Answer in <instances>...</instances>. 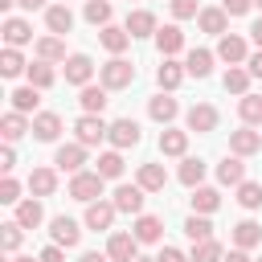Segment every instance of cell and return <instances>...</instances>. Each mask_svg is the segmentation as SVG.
<instances>
[{
    "label": "cell",
    "instance_id": "cell-1",
    "mask_svg": "<svg viewBox=\"0 0 262 262\" xmlns=\"http://www.w3.org/2000/svg\"><path fill=\"white\" fill-rule=\"evenodd\" d=\"M98 78H102V86H106V90H127V86L135 82V66H131V61H123V57H111V61L98 70Z\"/></svg>",
    "mask_w": 262,
    "mask_h": 262
},
{
    "label": "cell",
    "instance_id": "cell-2",
    "mask_svg": "<svg viewBox=\"0 0 262 262\" xmlns=\"http://www.w3.org/2000/svg\"><path fill=\"white\" fill-rule=\"evenodd\" d=\"M70 196L82 201V205L102 201V176H98V172H78V176H70Z\"/></svg>",
    "mask_w": 262,
    "mask_h": 262
},
{
    "label": "cell",
    "instance_id": "cell-3",
    "mask_svg": "<svg viewBox=\"0 0 262 262\" xmlns=\"http://www.w3.org/2000/svg\"><path fill=\"white\" fill-rule=\"evenodd\" d=\"M74 131H78V143H82V147H94L98 139H106L111 127L102 123V115H82V119L74 123Z\"/></svg>",
    "mask_w": 262,
    "mask_h": 262
},
{
    "label": "cell",
    "instance_id": "cell-4",
    "mask_svg": "<svg viewBox=\"0 0 262 262\" xmlns=\"http://www.w3.org/2000/svg\"><path fill=\"white\" fill-rule=\"evenodd\" d=\"M106 139H111V147H115V151L135 147V143H139V123H135V119H115V123H111V131H106Z\"/></svg>",
    "mask_w": 262,
    "mask_h": 262
},
{
    "label": "cell",
    "instance_id": "cell-5",
    "mask_svg": "<svg viewBox=\"0 0 262 262\" xmlns=\"http://www.w3.org/2000/svg\"><path fill=\"white\" fill-rule=\"evenodd\" d=\"M49 237H53V246L74 250V246L82 242V229H78V221H74V217H53V221H49Z\"/></svg>",
    "mask_w": 262,
    "mask_h": 262
},
{
    "label": "cell",
    "instance_id": "cell-6",
    "mask_svg": "<svg viewBox=\"0 0 262 262\" xmlns=\"http://www.w3.org/2000/svg\"><path fill=\"white\" fill-rule=\"evenodd\" d=\"M184 123H188V131H196V135H209V131L217 127V106H209V102H196V106H188Z\"/></svg>",
    "mask_w": 262,
    "mask_h": 262
},
{
    "label": "cell",
    "instance_id": "cell-7",
    "mask_svg": "<svg viewBox=\"0 0 262 262\" xmlns=\"http://www.w3.org/2000/svg\"><path fill=\"white\" fill-rule=\"evenodd\" d=\"M111 201H115V209L119 213H143V188L139 184H119L115 192H111Z\"/></svg>",
    "mask_w": 262,
    "mask_h": 262
},
{
    "label": "cell",
    "instance_id": "cell-8",
    "mask_svg": "<svg viewBox=\"0 0 262 262\" xmlns=\"http://www.w3.org/2000/svg\"><path fill=\"white\" fill-rule=\"evenodd\" d=\"M139 242H135V233H111V242H106V258L111 262H135L139 254Z\"/></svg>",
    "mask_w": 262,
    "mask_h": 262
},
{
    "label": "cell",
    "instance_id": "cell-9",
    "mask_svg": "<svg viewBox=\"0 0 262 262\" xmlns=\"http://www.w3.org/2000/svg\"><path fill=\"white\" fill-rule=\"evenodd\" d=\"M90 74H94V61L86 53H70L66 57V82L70 86H90Z\"/></svg>",
    "mask_w": 262,
    "mask_h": 262
},
{
    "label": "cell",
    "instance_id": "cell-10",
    "mask_svg": "<svg viewBox=\"0 0 262 262\" xmlns=\"http://www.w3.org/2000/svg\"><path fill=\"white\" fill-rule=\"evenodd\" d=\"M53 164H57L61 172L78 176V172H82V164H86V147H82V143H61V147H57V156H53Z\"/></svg>",
    "mask_w": 262,
    "mask_h": 262
},
{
    "label": "cell",
    "instance_id": "cell-11",
    "mask_svg": "<svg viewBox=\"0 0 262 262\" xmlns=\"http://www.w3.org/2000/svg\"><path fill=\"white\" fill-rule=\"evenodd\" d=\"M217 57H221V61H229V66L250 61V57H246V41H242L237 33H225V37L217 41Z\"/></svg>",
    "mask_w": 262,
    "mask_h": 262
},
{
    "label": "cell",
    "instance_id": "cell-12",
    "mask_svg": "<svg viewBox=\"0 0 262 262\" xmlns=\"http://www.w3.org/2000/svg\"><path fill=\"white\" fill-rule=\"evenodd\" d=\"M115 201H94V205H86V229H111V221H115Z\"/></svg>",
    "mask_w": 262,
    "mask_h": 262
},
{
    "label": "cell",
    "instance_id": "cell-13",
    "mask_svg": "<svg viewBox=\"0 0 262 262\" xmlns=\"http://www.w3.org/2000/svg\"><path fill=\"white\" fill-rule=\"evenodd\" d=\"M131 233H135V242H160L164 237V221L156 213H139L135 225H131Z\"/></svg>",
    "mask_w": 262,
    "mask_h": 262
},
{
    "label": "cell",
    "instance_id": "cell-14",
    "mask_svg": "<svg viewBox=\"0 0 262 262\" xmlns=\"http://www.w3.org/2000/svg\"><path fill=\"white\" fill-rule=\"evenodd\" d=\"M45 25H49L53 37L70 33V29H74V12H70V4H49V8H45Z\"/></svg>",
    "mask_w": 262,
    "mask_h": 262
},
{
    "label": "cell",
    "instance_id": "cell-15",
    "mask_svg": "<svg viewBox=\"0 0 262 262\" xmlns=\"http://www.w3.org/2000/svg\"><path fill=\"white\" fill-rule=\"evenodd\" d=\"M156 49H160L164 57L180 53V49H184V33H180V25H164V29H156Z\"/></svg>",
    "mask_w": 262,
    "mask_h": 262
},
{
    "label": "cell",
    "instance_id": "cell-16",
    "mask_svg": "<svg viewBox=\"0 0 262 262\" xmlns=\"http://www.w3.org/2000/svg\"><path fill=\"white\" fill-rule=\"evenodd\" d=\"M33 135H37L41 143H53V139L61 135V119H57L53 111H41V115H33Z\"/></svg>",
    "mask_w": 262,
    "mask_h": 262
},
{
    "label": "cell",
    "instance_id": "cell-17",
    "mask_svg": "<svg viewBox=\"0 0 262 262\" xmlns=\"http://www.w3.org/2000/svg\"><path fill=\"white\" fill-rule=\"evenodd\" d=\"M78 102H82V115H102L111 98H106V86H82Z\"/></svg>",
    "mask_w": 262,
    "mask_h": 262
},
{
    "label": "cell",
    "instance_id": "cell-18",
    "mask_svg": "<svg viewBox=\"0 0 262 262\" xmlns=\"http://www.w3.org/2000/svg\"><path fill=\"white\" fill-rule=\"evenodd\" d=\"M258 147H262V135L250 131V127H242V131L229 135V151H233V156H254Z\"/></svg>",
    "mask_w": 262,
    "mask_h": 262
},
{
    "label": "cell",
    "instance_id": "cell-19",
    "mask_svg": "<svg viewBox=\"0 0 262 262\" xmlns=\"http://www.w3.org/2000/svg\"><path fill=\"white\" fill-rule=\"evenodd\" d=\"M53 188H57V172L53 168H33L29 172V192L33 196H53Z\"/></svg>",
    "mask_w": 262,
    "mask_h": 262
},
{
    "label": "cell",
    "instance_id": "cell-20",
    "mask_svg": "<svg viewBox=\"0 0 262 262\" xmlns=\"http://www.w3.org/2000/svg\"><path fill=\"white\" fill-rule=\"evenodd\" d=\"M4 41H8V49H16V45H29V41H33V29H29V20H20V16H8V20H4Z\"/></svg>",
    "mask_w": 262,
    "mask_h": 262
},
{
    "label": "cell",
    "instance_id": "cell-21",
    "mask_svg": "<svg viewBox=\"0 0 262 262\" xmlns=\"http://www.w3.org/2000/svg\"><path fill=\"white\" fill-rule=\"evenodd\" d=\"M98 41H102V49H111L115 57L131 45V33L127 29H119V25H106V29H98Z\"/></svg>",
    "mask_w": 262,
    "mask_h": 262
},
{
    "label": "cell",
    "instance_id": "cell-22",
    "mask_svg": "<svg viewBox=\"0 0 262 262\" xmlns=\"http://www.w3.org/2000/svg\"><path fill=\"white\" fill-rule=\"evenodd\" d=\"M184 74H188V70H184L180 61H172V57H164V66L156 70V82H160V90H176V86L184 82Z\"/></svg>",
    "mask_w": 262,
    "mask_h": 262
},
{
    "label": "cell",
    "instance_id": "cell-23",
    "mask_svg": "<svg viewBox=\"0 0 262 262\" xmlns=\"http://www.w3.org/2000/svg\"><path fill=\"white\" fill-rule=\"evenodd\" d=\"M164 184H168V172L160 164H139V188L143 192H164Z\"/></svg>",
    "mask_w": 262,
    "mask_h": 262
},
{
    "label": "cell",
    "instance_id": "cell-24",
    "mask_svg": "<svg viewBox=\"0 0 262 262\" xmlns=\"http://www.w3.org/2000/svg\"><path fill=\"white\" fill-rule=\"evenodd\" d=\"M217 205H221V192H217V188H209V184L192 188V213L209 217V213H217Z\"/></svg>",
    "mask_w": 262,
    "mask_h": 262
},
{
    "label": "cell",
    "instance_id": "cell-25",
    "mask_svg": "<svg viewBox=\"0 0 262 262\" xmlns=\"http://www.w3.org/2000/svg\"><path fill=\"white\" fill-rule=\"evenodd\" d=\"M41 221H45V209H41V201H37V196L16 205V225H20V229H37Z\"/></svg>",
    "mask_w": 262,
    "mask_h": 262
},
{
    "label": "cell",
    "instance_id": "cell-26",
    "mask_svg": "<svg viewBox=\"0 0 262 262\" xmlns=\"http://www.w3.org/2000/svg\"><path fill=\"white\" fill-rule=\"evenodd\" d=\"M258 242H262V225L258 221H237L233 225V246L237 250H254Z\"/></svg>",
    "mask_w": 262,
    "mask_h": 262
},
{
    "label": "cell",
    "instance_id": "cell-27",
    "mask_svg": "<svg viewBox=\"0 0 262 262\" xmlns=\"http://www.w3.org/2000/svg\"><path fill=\"white\" fill-rule=\"evenodd\" d=\"M127 33H131V37H156V16H151L147 8H135V12L127 16Z\"/></svg>",
    "mask_w": 262,
    "mask_h": 262
},
{
    "label": "cell",
    "instance_id": "cell-28",
    "mask_svg": "<svg viewBox=\"0 0 262 262\" xmlns=\"http://www.w3.org/2000/svg\"><path fill=\"white\" fill-rule=\"evenodd\" d=\"M147 115H151L156 123H172V119L180 115V106H176V98H168V94H156V98L147 102Z\"/></svg>",
    "mask_w": 262,
    "mask_h": 262
},
{
    "label": "cell",
    "instance_id": "cell-29",
    "mask_svg": "<svg viewBox=\"0 0 262 262\" xmlns=\"http://www.w3.org/2000/svg\"><path fill=\"white\" fill-rule=\"evenodd\" d=\"M25 131H33V123H25V115H20V111H8V115L0 119V135H4L8 143H16Z\"/></svg>",
    "mask_w": 262,
    "mask_h": 262
},
{
    "label": "cell",
    "instance_id": "cell-30",
    "mask_svg": "<svg viewBox=\"0 0 262 262\" xmlns=\"http://www.w3.org/2000/svg\"><path fill=\"white\" fill-rule=\"evenodd\" d=\"M180 184L184 188H201V180H205V160H196V156H184V164H180Z\"/></svg>",
    "mask_w": 262,
    "mask_h": 262
},
{
    "label": "cell",
    "instance_id": "cell-31",
    "mask_svg": "<svg viewBox=\"0 0 262 262\" xmlns=\"http://www.w3.org/2000/svg\"><path fill=\"white\" fill-rule=\"evenodd\" d=\"M217 180H221V184H242V180H246V164H242V156H225V160L217 164Z\"/></svg>",
    "mask_w": 262,
    "mask_h": 262
},
{
    "label": "cell",
    "instance_id": "cell-32",
    "mask_svg": "<svg viewBox=\"0 0 262 262\" xmlns=\"http://www.w3.org/2000/svg\"><path fill=\"white\" fill-rule=\"evenodd\" d=\"M201 29L205 33H213V37H225V20H229V12L225 8H201Z\"/></svg>",
    "mask_w": 262,
    "mask_h": 262
},
{
    "label": "cell",
    "instance_id": "cell-33",
    "mask_svg": "<svg viewBox=\"0 0 262 262\" xmlns=\"http://www.w3.org/2000/svg\"><path fill=\"white\" fill-rule=\"evenodd\" d=\"M37 61H66V41L61 37H41L37 41Z\"/></svg>",
    "mask_w": 262,
    "mask_h": 262
},
{
    "label": "cell",
    "instance_id": "cell-34",
    "mask_svg": "<svg viewBox=\"0 0 262 262\" xmlns=\"http://www.w3.org/2000/svg\"><path fill=\"white\" fill-rule=\"evenodd\" d=\"M184 70H188L192 78H209V74H213V53H209V49H192L188 61H184Z\"/></svg>",
    "mask_w": 262,
    "mask_h": 262
},
{
    "label": "cell",
    "instance_id": "cell-35",
    "mask_svg": "<svg viewBox=\"0 0 262 262\" xmlns=\"http://www.w3.org/2000/svg\"><path fill=\"white\" fill-rule=\"evenodd\" d=\"M25 74H29V86H37V90H49V86H53V78H57L49 61H29V70H25Z\"/></svg>",
    "mask_w": 262,
    "mask_h": 262
},
{
    "label": "cell",
    "instance_id": "cell-36",
    "mask_svg": "<svg viewBox=\"0 0 262 262\" xmlns=\"http://www.w3.org/2000/svg\"><path fill=\"white\" fill-rule=\"evenodd\" d=\"M8 98H12V111H20V115H25V111H37V102H41V90H37V86H16Z\"/></svg>",
    "mask_w": 262,
    "mask_h": 262
},
{
    "label": "cell",
    "instance_id": "cell-37",
    "mask_svg": "<svg viewBox=\"0 0 262 262\" xmlns=\"http://www.w3.org/2000/svg\"><path fill=\"white\" fill-rule=\"evenodd\" d=\"M184 147H188V131H160V151L164 156H184Z\"/></svg>",
    "mask_w": 262,
    "mask_h": 262
},
{
    "label": "cell",
    "instance_id": "cell-38",
    "mask_svg": "<svg viewBox=\"0 0 262 262\" xmlns=\"http://www.w3.org/2000/svg\"><path fill=\"white\" fill-rule=\"evenodd\" d=\"M184 233H188V242L196 246V242H209L213 237V221L209 217H201V213H192L188 221H184Z\"/></svg>",
    "mask_w": 262,
    "mask_h": 262
},
{
    "label": "cell",
    "instance_id": "cell-39",
    "mask_svg": "<svg viewBox=\"0 0 262 262\" xmlns=\"http://www.w3.org/2000/svg\"><path fill=\"white\" fill-rule=\"evenodd\" d=\"M188 262H225V250H221V242H196L192 246V254H188Z\"/></svg>",
    "mask_w": 262,
    "mask_h": 262
},
{
    "label": "cell",
    "instance_id": "cell-40",
    "mask_svg": "<svg viewBox=\"0 0 262 262\" xmlns=\"http://www.w3.org/2000/svg\"><path fill=\"white\" fill-rule=\"evenodd\" d=\"M237 115H242V123H258L262 127V94H242V102H237Z\"/></svg>",
    "mask_w": 262,
    "mask_h": 262
},
{
    "label": "cell",
    "instance_id": "cell-41",
    "mask_svg": "<svg viewBox=\"0 0 262 262\" xmlns=\"http://www.w3.org/2000/svg\"><path fill=\"white\" fill-rule=\"evenodd\" d=\"M94 172H98L102 180H119V176H123V156H119V151H102Z\"/></svg>",
    "mask_w": 262,
    "mask_h": 262
},
{
    "label": "cell",
    "instance_id": "cell-42",
    "mask_svg": "<svg viewBox=\"0 0 262 262\" xmlns=\"http://www.w3.org/2000/svg\"><path fill=\"white\" fill-rule=\"evenodd\" d=\"M237 205H242V209H262V184L242 180V184H237Z\"/></svg>",
    "mask_w": 262,
    "mask_h": 262
},
{
    "label": "cell",
    "instance_id": "cell-43",
    "mask_svg": "<svg viewBox=\"0 0 262 262\" xmlns=\"http://www.w3.org/2000/svg\"><path fill=\"white\" fill-rule=\"evenodd\" d=\"M250 70H242V66H229L225 70V90H233V94H246V86H250Z\"/></svg>",
    "mask_w": 262,
    "mask_h": 262
},
{
    "label": "cell",
    "instance_id": "cell-44",
    "mask_svg": "<svg viewBox=\"0 0 262 262\" xmlns=\"http://www.w3.org/2000/svg\"><path fill=\"white\" fill-rule=\"evenodd\" d=\"M86 20L106 29V25H111V4H106V0H86Z\"/></svg>",
    "mask_w": 262,
    "mask_h": 262
},
{
    "label": "cell",
    "instance_id": "cell-45",
    "mask_svg": "<svg viewBox=\"0 0 262 262\" xmlns=\"http://www.w3.org/2000/svg\"><path fill=\"white\" fill-rule=\"evenodd\" d=\"M20 70H29V66H25V57H20L16 49H4V53H0V74H4V78H16Z\"/></svg>",
    "mask_w": 262,
    "mask_h": 262
},
{
    "label": "cell",
    "instance_id": "cell-46",
    "mask_svg": "<svg viewBox=\"0 0 262 262\" xmlns=\"http://www.w3.org/2000/svg\"><path fill=\"white\" fill-rule=\"evenodd\" d=\"M0 205H20V184H16L12 176L0 180Z\"/></svg>",
    "mask_w": 262,
    "mask_h": 262
},
{
    "label": "cell",
    "instance_id": "cell-47",
    "mask_svg": "<svg viewBox=\"0 0 262 262\" xmlns=\"http://www.w3.org/2000/svg\"><path fill=\"white\" fill-rule=\"evenodd\" d=\"M4 233H0V242H4V250L8 254H16V246H20V225L16 221H8V225H0Z\"/></svg>",
    "mask_w": 262,
    "mask_h": 262
},
{
    "label": "cell",
    "instance_id": "cell-48",
    "mask_svg": "<svg viewBox=\"0 0 262 262\" xmlns=\"http://www.w3.org/2000/svg\"><path fill=\"white\" fill-rule=\"evenodd\" d=\"M172 16H176V20L201 16V4H196V0H172Z\"/></svg>",
    "mask_w": 262,
    "mask_h": 262
},
{
    "label": "cell",
    "instance_id": "cell-49",
    "mask_svg": "<svg viewBox=\"0 0 262 262\" xmlns=\"http://www.w3.org/2000/svg\"><path fill=\"white\" fill-rule=\"evenodd\" d=\"M250 4H254V0H221V8H225L229 16H242V12H250Z\"/></svg>",
    "mask_w": 262,
    "mask_h": 262
},
{
    "label": "cell",
    "instance_id": "cell-50",
    "mask_svg": "<svg viewBox=\"0 0 262 262\" xmlns=\"http://www.w3.org/2000/svg\"><path fill=\"white\" fill-rule=\"evenodd\" d=\"M156 262H188V258H184V254H180L176 246H164V250L156 254Z\"/></svg>",
    "mask_w": 262,
    "mask_h": 262
},
{
    "label": "cell",
    "instance_id": "cell-51",
    "mask_svg": "<svg viewBox=\"0 0 262 262\" xmlns=\"http://www.w3.org/2000/svg\"><path fill=\"white\" fill-rule=\"evenodd\" d=\"M41 262H66V254H61V246H45L41 254H37Z\"/></svg>",
    "mask_w": 262,
    "mask_h": 262
},
{
    "label": "cell",
    "instance_id": "cell-52",
    "mask_svg": "<svg viewBox=\"0 0 262 262\" xmlns=\"http://www.w3.org/2000/svg\"><path fill=\"white\" fill-rule=\"evenodd\" d=\"M0 168H4V176L16 168V151H12V147H4V151H0Z\"/></svg>",
    "mask_w": 262,
    "mask_h": 262
},
{
    "label": "cell",
    "instance_id": "cell-53",
    "mask_svg": "<svg viewBox=\"0 0 262 262\" xmlns=\"http://www.w3.org/2000/svg\"><path fill=\"white\" fill-rule=\"evenodd\" d=\"M246 70H250V74H254V78H262V49H258V53H254V57H250V61H246Z\"/></svg>",
    "mask_w": 262,
    "mask_h": 262
},
{
    "label": "cell",
    "instance_id": "cell-54",
    "mask_svg": "<svg viewBox=\"0 0 262 262\" xmlns=\"http://www.w3.org/2000/svg\"><path fill=\"white\" fill-rule=\"evenodd\" d=\"M225 262H250V254H246V250H237V246H233V250H229V254H225Z\"/></svg>",
    "mask_w": 262,
    "mask_h": 262
},
{
    "label": "cell",
    "instance_id": "cell-55",
    "mask_svg": "<svg viewBox=\"0 0 262 262\" xmlns=\"http://www.w3.org/2000/svg\"><path fill=\"white\" fill-rule=\"evenodd\" d=\"M250 37H254V45L262 49V20H254V25H250Z\"/></svg>",
    "mask_w": 262,
    "mask_h": 262
},
{
    "label": "cell",
    "instance_id": "cell-56",
    "mask_svg": "<svg viewBox=\"0 0 262 262\" xmlns=\"http://www.w3.org/2000/svg\"><path fill=\"white\" fill-rule=\"evenodd\" d=\"M78 262H111V258H106V254H94V250H90V254H82Z\"/></svg>",
    "mask_w": 262,
    "mask_h": 262
},
{
    "label": "cell",
    "instance_id": "cell-57",
    "mask_svg": "<svg viewBox=\"0 0 262 262\" xmlns=\"http://www.w3.org/2000/svg\"><path fill=\"white\" fill-rule=\"evenodd\" d=\"M16 4H20V8H29V12H33V8H45V0H16Z\"/></svg>",
    "mask_w": 262,
    "mask_h": 262
},
{
    "label": "cell",
    "instance_id": "cell-58",
    "mask_svg": "<svg viewBox=\"0 0 262 262\" xmlns=\"http://www.w3.org/2000/svg\"><path fill=\"white\" fill-rule=\"evenodd\" d=\"M12 4H16V0H0V8H4V12H8V8H12Z\"/></svg>",
    "mask_w": 262,
    "mask_h": 262
},
{
    "label": "cell",
    "instance_id": "cell-59",
    "mask_svg": "<svg viewBox=\"0 0 262 262\" xmlns=\"http://www.w3.org/2000/svg\"><path fill=\"white\" fill-rule=\"evenodd\" d=\"M12 262H41V258H12Z\"/></svg>",
    "mask_w": 262,
    "mask_h": 262
},
{
    "label": "cell",
    "instance_id": "cell-60",
    "mask_svg": "<svg viewBox=\"0 0 262 262\" xmlns=\"http://www.w3.org/2000/svg\"><path fill=\"white\" fill-rule=\"evenodd\" d=\"M135 262H156V258H135Z\"/></svg>",
    "mask_w": 262,
    "mask_h": 262
},
{
    "label": "cell",
    "instance_id": "cell-61",
    "mask_svg": "<svg viewBox=\"0 0 262 262\" xmlns=\"http://www.w3.org/2000/svg\"><path fill=\"white\" fill-rule=\"evenodd\" d=\"M254 4H258V8H262V0H254Z\"/></svg>",
    "mask_w": 262,
    "mask_h": 262
},
{
    "label": "cell",
    "instance_id": "cell-62",
    "mask_svg": "<svg viewBox=\"0 0 262 262\" xmlns=\"http://www.w3.org/2000/svg\"><path fill=\"white\" fill-rule=\"evenodd\" d=\"M258 262H262V258H258Z\"/></svg>",
    "mask_w": 262,
    "mask_h": 262
}]
</instances>
